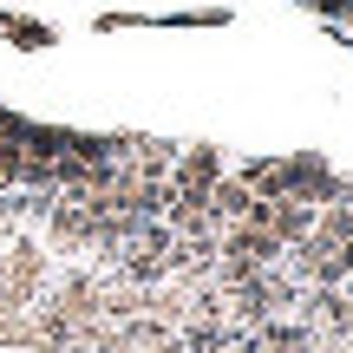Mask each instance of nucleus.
<instances>
[{
  "mask_svg": "<svg viewBox=\"0 0 353 353\" xmlns=\"http://www.w3.org/2000/svg\"><path fill=\"white\" fill-rule=\"evenodd\" d=\"M203 210H216V216H242V223H249L255 196H249V183H210V203H203Z\"/></svg>",
  "mask_w": 353,
  "mask_h": 353,
  "instance_id": "1",
  "label": "nucleus"
}]
</instances>
